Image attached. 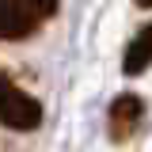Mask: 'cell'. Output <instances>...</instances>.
<instances>
[{
  "mask_svg": "<svg viewBox=\"0 0 152 152\" xmlns=\"http://www.w3.org/2000/svg\"><path fill=\"white\" fill-rule=\"evenodd\" d=\"M0 122L8 129H38L42 126V103L34 95L19 91L4 72H0Z\"/></svg>",
  "mask_w": 152,
  "mask_h": 152,
  "instance_id": "obj_1",
  "label": "cell"
},
{
  "mask_svg": "<svg viewBox=\"0 0 152 152\" xmlns=\"http://www.w3.org/2000/svg\"><path fill=\"white\" fill-rule=\"evenodd\" d=\"M141 122H145V103H141V95H118L110 103V137L118 145H126L133 133L141 129Z\"/></svg>",
  "mask_w": 152,
  "mask_h": 152,
  "instance_id": "obj_2",
  "label": "cell"
},
{
  "mask_svg": "<svg viewBox=\"0 0 152 152\" xmlns=\"http://www.w3.org/2000/svg\"><path fill=\"white\" fill-rule=\"evenodd\" d=\"M148 65H152V19L129 38V46L122 53V72L126 76H141Z\"/></svg>",
  "mask_w": 152,
  "mask_h": 152,
  "instance_id": "obj_3",
  "label": "cell"
},
{
  "mask_svg": "<svg viewBox=\"0 0 152 152\" xmlns=\"http://www.w3.org/2000/svg\"><path fill=\"white\" fill-rule=\"evenodd\" d=\"M38 19H31L23 8H15L12 0H0V38H8V42H19V38L34 34Z\"/></svg>",
  "mask_w": 152,
  "mask_h": 152,
  "instance_id": "obj_4",
  "label": "cell"
},
{
  "mask_svg": "<svg viewBox=\"0 0 152 152\" xmlns=\"http://www.w3.org/2000/svg\"><path fill=\"white\" fill-rule=\"evenodd\" d=\"M15 8H23L31 19H50L57 12V0H12Z\"/></svg>",
  "mask_w": 152,
  "mask_h": 152,
  "instance_id": "obj_5",
  "label": "cell"
},
{
  "mask_svg": "<svg viewBox=\"0 0 152 152\" xmlns=\"http://www.w3.org/2000/svg\"><path fill=\"white\" fill-rule=\"evenodd\" d=\"M137 4H141V8H152V0H137Z\"/></svg>",
  "mask_w": 152,
  "mask_h": 152,
  "instance_id": "obj_6",
  "label": "cell"
}]
</instances>
